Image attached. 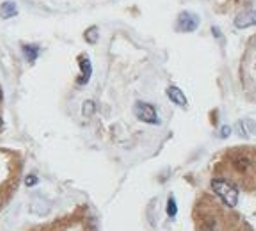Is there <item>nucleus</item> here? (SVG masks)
Returning a JSON list of instances; mask_svg holds the SVG:
<instances>
[{
	"label": "nucleus",
	"instance_id": "7",
	"mask_svg": "<svg viewBox=\"0 0 256 231\" xmlns=\"http://www.w3.org/2000/svg\"><path fill=\"white\" fill-rule=\"evenodd\" d=\"M235 25L238 28H248L256 25V11H246L242 14H238L235 20Z\"/></svg>",
	"mask_w": 256,
	"mask_h": 231
},
{
	"label": "nucleus",
	"instance_id": "3",
	"mask_svg": "<svg viewBox=\"0 0 256 231\" xmlns=\"http://www.w3.org/2000/svg\"><path fill=\"white\" fill-rule=\"evenodd\" d=\"M212 190L216 192V196L222 201L226 206L235 208L238 204V188L233 184H230L228 180L222 178H214L212 180Z\"/></svg>",
	"mask_w": 256,
	"mask_h": 231
},
{
	"label": "nucleus",
	"instance_id": "2",
	"mask_svg": "<svg viewBox=\"0 0 256 231\" xmlns=\"http://www.w3.org/2000/svg\"><path fill=\"white\" fill-rule=\"evenodd\" d=\"M217 178L228 180L236 188L256 190V148H233L216 168Z\"/></svg>",
	"mask_w": 256,
	"mask_h": 231
},
{
	"label": "nucleus",
	"instance_id": "4",
	"mask_svg": "<svg viewBox=\"0 0 256 231\" xmlns=\"http://www.w3.org/2000/svg\"><path fill=\"white\" fill-rule=\"evenodd\" d=\"M134 114L139 121L148 124H158V114H156V108L152 104H146V102H137L134 105Z\"/></svg>",
	"mask_w": 256,
	"mask_h": 231
},
{
	"label": "nucleus",
	"instance_id": "18",
	"mask_svg": "<svg viewBox=\"0 0 256 231\" xmlns=\"http://www.w3.org/2000/svg\"><path fill=\"white\" fill-rule=\"evenodd\" d=\"M0 126H2V120H0Z\"/></svg>",
	"mask_w": 256,
	"mask_h": 231
},
{
	"label": "nucleus",
	"instance_id": "5",
	"mask_svg": "<svg viewBox=\"0 0 256 231\" xmlns=\"http://www.w3.org/2000/svg\"><path fill=\"white\" fill-rule=\"evenodd\" d=\"M200 27V16H196L194 12H182L178 16V30L182 32H194Z\"/></svg>",
	"mask_w": 256,
	"mask_h": 231
},
{
	"label": "nucleus",
	"instance_id": "10",
	"mask_svg": "<svg viewBox=\"0 0 256 231\" xmlns=\"http://www.w3.org/2000/svg\"><path fill=\"white\" fill-rule=\"evenodd\" d=\"M24 54L28 62H34V60L38 59V56H40V46H38V44H25Z\"/></svg>",
	"mask_w": 256,
	"mask_h": 231
},
{
	"label": "nucleus",
	"instance_id": "16",
	"mask_svg": "<svg viewBox=\"0 0 256 231\" xmlns=\"http://www.w3.org/2000/svg\"><path fill=\"white\" fill-rule=\"evenodd\" d=\"M252 72H254V80H256V59H254V62H252Z\"/></svg>",
	"mask_w": 256,
	"mask_h": 231
},
{
	"label": "nucleus",
	"instance_id": "9",
	"mask_svg": "<svg viewBox=\"0 0 256 231\" xmlns=\"http://www.w3.org/2000/svg\"><path fill=\"white\" fill-rule=\"evenodd\" d=\"M18 14V6H16V2H11V0H8V2H4V4L0 6V18L2 20H9V18H12V16Z\"/></svg>",
	"mask_w": 256,
	"mask_h": 231
},
{
	"label": "nucleus",
	"instance_id": "15",
	"mask_svg": "<svg viewBox=\"0 0 256 231\" xmlns=\"http://www.w3.org/2000/svg\"><path fill=\"white\" fill-rule=\"evenodd\" d=\"M230 136V128H222V137Z\"/></svg>",
	"mask_w": 256,
	"mask_h": 231
},
{
	"label": "nucleus",
	"instance_id": "11",
	"mask_svg": "<svg viewBox=\"0 0 256 231\" xmlns=\"http://www.w3.org/2000/svg\"><path fill=\"white\" fill-rule=\"evenodd\" d=\"M86 41L91 44H94L98 41V27H89L86 30Z\"/></svg>",
	"mask_w": 256,
	"mask_h": 231
},
{
	"label": "nucleus",
	"instance_id": "12",
	"mask_svg": "<svg viewBox=\"0 0 256 231\" xmlns=\"http://www.w3.org/2000/svg\"><path fill=\"white\" fill-rule=\"evenodd\" d=\"M82 110H84V116H86V118H91L92 112H94V104H92V102H86V104H84V108H82Z\"/></svg>",
	"mask_w": 256,
	"mask_h": 231
},
{
	"label": "nucleus",
	"instance_id": "17",
	"mask_svg": "<svg viewBox=\"0 0 256 231\" xmlns=\"http://www.w3.org/2000/svg\"><path fill=\"white\" fill-rule=\"evenodd\" d=\"M0 102H2V89H0Z\"/></svg>",
	"mask_w": 256,
	"mask_h": 231
},
{
	"label": "nucleus",
	"instance_id": "1",
	"mask_svg": "<svg viewBox=\"0 0 256 231\" xmlns=\"http://www.w3.org/2000/svg\"><path fill=\"white\" fill-rule=\"evenodd\" d=\"M192 217L196 231H252L233 208L208 194H203L196 201Z\"/></svg>",
	"mask_w": 256,
	"mask_h": 231
},
{
	"label": "nucleus",
	"instance_id": "8",
	"mask_svg": "<svg viewBox=\"0 0 256 231\" xmlns=\"http://www.w3.org/2000/svg\"><path fill=\"white\" fill-rule=\"evenodd\" d=\"M168 98L171 102H174L176 105H180V107H187V98H185L184 91L178 89V88H174V86L168 88Z\"/></svg>",
	"mask_w": 256,
	"mask_h": 231
},
{
	"label": "nucleus",
	"instance_id": "13",
	"mask_svg": "<svg viewBox=\"0 0 256 231\" xmlns=\"http://www.w3.org/2000/svg\"><path fill=\"white\" fill-rule=\"evenodd\" d=\"M168 214L171 217L176 216V201H174V198H169V201H168Z\"/></svg>",
	"mask_w": 256,
	"mask_h": 231
},
{
	"label": "nucleus",
	"instance_id": "14",
	"mask_svg": "<svg viewBox=\"0 0 256 231\" xmlns=\"http://www.w3.org/2000/svg\"><path fill=\"white\" fill-rule=\"evenodd\" d=\"M36 184H38L36 176H30V178H27V185H30V187H32V185H36Z\"/></svg>",
	"mask_w": 256,
	"mask_h": 231
},
{
	"label": "nucleus",
	"instance_id": "6",
	"mask_svg": "<svg viewBox=\"0 0 256 231\" xmlns=\"http://www.w3.org/2000/svg\"><path fill=\"white\" fill-rule=\"evenodd\" d=\"M78 60H80V70H82V75H80V78L76 80V82H78V86H84V84H88L89 78H91V73H92L91 60H89L88 56H82Z\"/></svg>",
	"mask_w": 256,
	"mask_h": 231
}]
</instances>
